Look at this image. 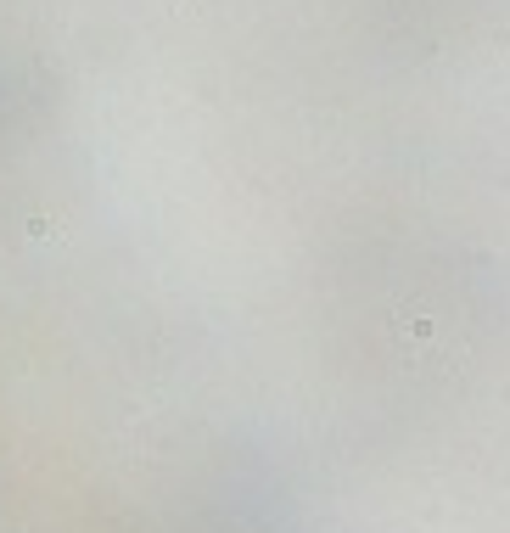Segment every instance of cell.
I'll list each match as a JSON object with an SVG mask.
<instances>
[{
  "label": "cell",
  "instance_id": "cell-1",
  "mask_svg": "<svg viewBox=\"0 0 510 533\" xmlns=\"http://www.w3.org/2000/svg\"><path fill=\"white\" fill-rule=\"evenodd\" d=\"M28 236H34V241H45V236H57V225H51V219H34V225H28Z\"/></svg>",
  "mask_w": 510,
  "mask_h": 533
}]
</instances>
